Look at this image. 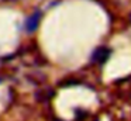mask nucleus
Wrapping results in <instances>:
<instances>
[{"instance_id":"2","label":"nucleus","mask_w":131,"mask_h":121,"mask_svg":"<svg viewBox=\"0 0 131 121\" xmlns=\"http://www.w3.org/2000/svg\"><path fill=\"white\" fill-rule=\"evenodd\" d=\"M108 55H110V49L104 47H100L97 49H94V52L92 53V61L97 62V63H103V62L107 61Z\"/></svg>"},{"instance_id":"1","label":"nucleus","mask_w":131,"mask_h":121,"mask_svg":"<svg viewBox=\"0 0 131 121\" xmlns=\"http://www.w3.org/2000/svg\"><path fill=\"white\" fill-rule=\"evenodd\" d=\"M40 20H41V11H35V13H32L31 16L26 20L24 28H26L28 32H34L38 28V25H40Z\"/></svg>"}]
</instances>
